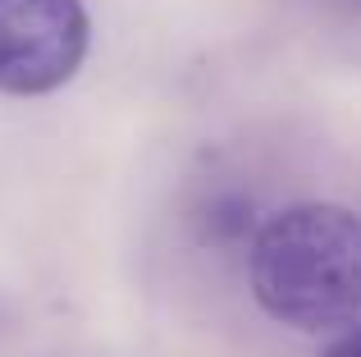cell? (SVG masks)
Returning <instances> with one entry per match:
<instances>
[{"label": "cell", "instance_id": "obj_1", "mask_svg": "<svg viewBox=\"0 0 361 357\" xmlns=\"http://www.w3.org/2000/svg\"><path fill=\"white\" fill-rule=\"evenodd\" d=\"M252 298L270 321L325 334L361 316V215L338 202L274 211L247 252Z\"/></svg>", "mask_w": 361, "mask_h": 357}, {"label": "cell", "instance_id": "obj_2", "mask_svg": "<svg viewBox=\"0 0 361 357\" xmlns=\"http://www.w3.org/2000/svg\"><path fill=\"white\" fill-rule=\"evenodd\" d=\"M92 18L82 0H0V97H46L82 69Z\"/></svg>", "mask_w": 361, "mask_h": 357}, {"label": "cell", "instance_id": "obj_3", "mask_svg": "<svg viewBox=\"0 0 361 357\" xmlns=\"http://www.w3.org/2000/svg\"><path fill=\"white\" fill-rule=\"evenodd\" d=\"M325 357H361V325H357V330H348V334H343V339H338Z\"/></svg>", "mask_w": 361, "mask_h": 357}]
</instances>
